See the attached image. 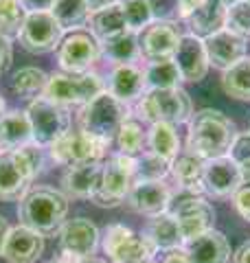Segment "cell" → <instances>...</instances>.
I'll list each match as a JSON object with an SVG mask.
<instances>
[{"mask_svg":"<svg viewBox=\"0 0 250 263\" xmlns=\"http://www.w3.org/2000/svg\"><path fill=\"white\" fill-rule=\"evenodd\" d=\"M48 149H51V158L57 164L68 169V167H77V164L101 162L108 145L95 136L83 134L79 129V132H68V134L62 136L57 143H53Z\"/></svg>","mask_w":250,"mask_h":263,"instance_id":"cell-11","label":"cell"},{"mask_svg":"<svg viewBox=\"0 0 250 263\" xmlns=\"http://www.w3.org/2000/svg\"><path fill=\"white\" fill-rule=\"evenodd\" d=\"M180 33L173 27V22H152L149 27L140 33L138 44L149 62H160V60H173L176 48L180 44Z\"/></svg>","mask_w":250,"mask_h":263,"instance_id":"cell-15","label":"cell"},{"mask_svg":"<svg viewBox=\"0 0 250 263\" xmlns=\"http://www.w3.org/2000/svg\"><path fill=\"white\" fill-rule=\"evenodd\" d=\"M204 51L208 64H213L220 70H228L230 66L246 57V40H241L228 29H222L204 40Z\"/></svg>","mask_w":250,"mask_h":263,"instance_id":"cell-18","label":"cell"},{"mask_svg":"<svg viewBox=\"0 0 250 263\" xmlns=\"http://www.w3.org/2000/svg\"><path fill=\"white\" fill-rule=\"evenodd\" d=\"M53 18L62 27V31H77L90 20V9L86 0H55L53 5Z\"/></svg>","mask_w":250,"mask_h":263,"instance_id":"cell-30","label":"cell"},{"mask_svg":"<svg viewBox=\"0 0 250 263\" xmlns=\"http://www.w3.org/2000/svg\"><path fill=\"white\" fill-rule=\"evenodd\" d=\"M33 143V132L27 112L13 110L0 117V149L15 152L20 147Z\"/></svg>","mask_w":250,"mask_h":263,"instance_id":"cell-26","label":"cell"},{"mask_svg":"<svg viewBox=\"0 0 250 263\" xmlns=\"http://www.w3.org/2000/svg\"><path fill=\"white\" fill-rule=\"evenodd\" d=\"M20 5L27 13H42V11H51L55 0H20Z\"/></svg>","mask_w":250,"mask_h":263,"instance_id":"cell-43","label":"cell"},{"mask_svg":"<svg viewBox=\"0 0 250 263\" xmlns=\"http://www.w3.org/2000/svg\"><path fill=\"white\" fill-rule=\"evenodd\" d=\"M204 191L213 197H233L244 182L241 169L228 156L215 160H206L204 164Z\"/></svg>","mask_w":250,"mask_h":263,"instance_id":"cell-16","label":"cell"},{"mask_svg":"<svg viewBox=\"0 0 250 263\" xmlns=\"http://www.w3.org/2000/svg\"><path fill=\"white\" fill-rule=\"evenodd\" d=\"M154 22H176L182 18L178 0H147Z\"/></svg>","mask_w":250,"mask_h":263,"instance_id":"cell-41","label":"cell"},{"mask_svg":"<svg viewBox=\"0 0 250 263\" xmlns=\"http://www.w3.org/2000/svg\"><path fill=\"white\" fill-rule=\"evenodd\" d=\"M235 136H237L235 123L224 112L213 108L198 110L189 119L187 152L195 154L202 160L222 158V156H228Z\"/></svg>","mask_w":250,"mask_h":263,"instance_id":"cell-1","label":"cell"},{"mask_svg":"<svg viewBox=\"0 0 250 263\" xmlns=\"http://www.w3.org/2000/svg\"><path fill=\"white\" fill-rule=\"evenodd\" d=\"M27 117L33 132V143L51 147L70 132V114L64 105L48 101L46 97L33 99L27 108Z\"/></svg>","mask_w":250,"mask_h":263,"instance_id":"cell-8","label":"cell"},{"mask_svg":"<svg viewBox=\"0 0 250 263\" xmlns=\"http://www.w3.org/2000/svg\"><path fill=\"white\" fill-rule=\"evenodd\" d=\"M233 263H250V241L239 246L237 252L233 254Z\"/></svg>","mask_w":250,"mask_h":263,"instance_id":"cell-46","label":"cell"},{"mask_svg":"<svg viewBox=\"0 0 250 263\" xmlns=\"http://www.w3.org/2000/svg\"><path fill=\"white\" fill-rule=\"evenodd\" d=\"M5 108H7V105H5V99L0 97V117H3V114H5Z\"/></svg>","mask_w":250,"mask_h":263,"instance_id":"cell-52","label":"cell"},{"mask_svg":"<svg viewBox=\"0 0 250 263\" xmlns=\"http://www.w3.org/2000/svg\"><path fill=\"white\" fill-rule=\"evenodd\" d=\"M68 215V197L51 186H33L20 200V226L35 230L42 237H55Z\"/></svg>","mask_w":250,"mask_h":263,"instance_id":"cell-3","label":"cell"},{"mask_svg":"<svg viewBox=\"0 0 250 263\" xmlns=\"http://www.w3.org/2000/svg\"><path fill=\"white\" fill-rule=\"evenodd\" d=\"M9 233H11L9 221L0 215V257H3V248H5V241H7V237H9Z\"/></svg>","mask_w":250,"mask_h":263,"instance_id":"cell-48","label":"cell"},{"mask_svg":"<svg viewBox=\"0 0 250 263\" xmlns=\"http://www.w3.org/2000/svg\"><path fill=\"white\" fill-rule=\"evenodd\" d=\"M220 3H222L224 7H226V9H228V7H233V5H237V3H239V0H220Z\"/></svg>","mask_w":250,"mask_h":263,"instance_id":"cell-50","label":"cell"},{"mask_svg":"<svg viewBox=\"0 0 250 263\" xmlns=\"http://www.w3.org/2000/svg\"><path fill=\"white\" fill-rule=\"evenodd\" d=\"M62 37H64V31L53 18L51 11L27 13V20H24L22 29L18 33L22 48L33 55H44L55 51L60 46Z\"/></svg>","mask_w":250,"mask_h":263,"instance_id":"cell-14","label":"cell"},{"mask_svg":"<svg viewBox=\"0 0 250 263\" xmlns=\"http://www.w3.org/2000/svg\"><path fill=\"white\" fill-rule=\"evenodd\" d=\"M103 171V162H90L68 167L62 176V191L73 200H93Z\"/></svg>","mask_w":250,"mask_h":263,"instance_id":"cell-23","label":"cell"},{"mask_svg":"<svg viewBox=\"0 0 250 263\" xmlns=\"http://www.w3.org/2000/svg\"><path fill=\"white\" fill-rule=\"evenodd\" d=\"M0 152H3V149H0Z\"/></svg>","mask_w":250,"mask_h":263,"instance_id":"cell-55","label":"cell"},{"mask_svg":"<svg viewBox=\"0 0 250 263\" xmlns=\"http://www.w3.org/2000/svg\"><path fill=\"white\" fill-rule=\"evenodd\" d=\"M248 3H250V0H248Z\"/></svg>","mask_w":250,"mask_h":263,"instance_id":"cell-54","label":"cell"},{"mask_svg":"<svg viewBox=\"0 0 250 263\" xmlns=\"http://www.w3.org/2000/svg\"><path fill=\"white\" fill-rule=\"evenodd\" d=\"M171 200V191L163 180L160 182H134L125 197V206L138 215L156 217L160 213H167Z\"/></svg>","mask_w":250,"mask_h":263,"instance_id":"cell-17","label":"cell"},{"mask_svg":"<svg viewBox=\"0 0 250 263\" xmlns=\"http://www.w3.org/2000/svg\"><path fill=\"white\" fill-rule=\"evenodd\" d=\"M202 3V0H178V5H180V13H182V18H187V15L195 9V7Z\"/></svg>","mask_w":250,"mask_h":263,"instance_id":"cell-49","label":"cell"},{"mask_svg":"<svg viewBox=\"0 0 250 263\" xmlns=\"http://www.w3.org/2000/svg\"><path fill=\"white\" fill-rule=\"evenodd\" d=\"M185 20L191 29V35L206 40L226 27V7L220 0H202Z\"/></svg>","mask_w":250,"mask_h":263,"instance_id":"cell-24","label":"cell"},{"mask_svg":"<svg viewBox=\"0 0 250 263\" xmlns=\"http://www.w3.org/2000/svg\"><path fill=\"white\" fill-rule=\"evenodd\" d=\"M241 176H244V182L237 189V193L233 195V204H235L239 215L250 221V174H241Z\"/></svg>","mask_w":250,"mask_h":263,"instance_id":"cell-42","label":"cell"},{"mask_svg":"<svg viewBox=\"0 0 250 263\" xmlns=\"http://www.w3.org/2000/svg\"><path fill=\"white\" fill-rule=\"evenodd\" d=\"M101 44V55H105L114 64H132V60H136L140 53L138 44V33L128 31L123 35H116L112 40H105Z\"/></svg>","mask_w":250,"mask_h":263,"instance_id":"cell-31","label":"cell"},{"mask_svg":"<svg viewBox=\"0 0 250 263\" xmlns=\"http://www.w3.org/2000/svg\"><path fill=\"white\" fill-rule=\"evenodd\" d=\"M204 164L206 160L198 158L191 152H180L176 156V160L171 162V171L169 174L176 180V184L180 191L193 193V195H202L204 193Z\"/></svg>","mask_w":250,"mask_h":263,"instance_id":"cell-25","label":"cell"},{"mask_svg":"<svg viewBox=\"0 0 250 263\" xmlns=\"http://www.w3.org/2000/svg\"><path fill=\"white\" fill-rule=\"evenodd\" d=\"M182 75L173 60H160L149 62L145 68V84L147 90H167V88H180Z\"/></svg>","mask_w":250,"mask_h":263,"instance_id":"cell-34","label":"cell"},{"mask_svg":"<svg viewBox=\"0 0 250 263\" xmlns=\"http://www.w3.org/2000/svg\"><path fill=\"white\" fill-rule=\"evenodd\" d=\"M114 141H116V147H119V154L128 156V158H138V156L145 154L147 134H145V129L138 121L128 119L121 125Z\"/></svg>","mask_w":250,"mask_h":263,"instance_id":"cell-35","label":"cell"},{"mask_svg":"<svg viewBox=\"0 0 250 263\" xmlns=\"http://www.w3.org/2000/svg\"><path fill=\"white\" fill-rule=\"evenodd\" d=\"M116 3H119V0H86L90 13H97V11H101V9H108V7H112Z\"/></svg>","mask_w":250,"mask_h":263,"instance_id":"cell-47","label":"cell"},{"mask_svg":"<svg viewBox=\"0 0 250 263\" xmlns=\"http://www.w3.org/2000/svg\"><path fill=\"white\" fill-rule=\"evenodd\" d=\"M160 263H189V257H187L185 248H173V250H167L163 254Z\"/></svg>","mask_w":250,"mask_h":263,"instance_id":"cell-45","label":"cell"},{"mask_svg":"<svg viewBox=\"0 0 250 263\" xmlns=\"http://www.w3.org/2000/svg\"><path fill=\"white\" fill-rule=\"evenodd\" d=\"M130 119L128 103L119 101L108 90L97 95L93 101L86 103L79 112V129L88 136H95L105 145H110L125 121Z\"/></svg>","mask_w":250,"mask_h":263,"instance_id":"cell-4","label":"cell"},{"mask_svg":"<svg viewBox=\"0 0 250 263\" xmlns=\"http://www.w3.org/2000/svg\"><path fill=\"white\" fill-rule=\"evenodd\" d=\"M99 57L101 44L88 31H70L57 46V62L62 66V72H88Z\"/></svg>","mask_w":250,"mask_h":263,"instance_id":"cell-13","label":"cell"},{"mask_svg":"<svg viewBox=\"0 0 250 263\" xmlns=\"http://www.w3.org/2000/svg\"><path fill=\"white\" fill-rule=\"evenodd\" d=\"M152 263H154V261H152Z\"/></svg>","mask_w":250,"mask_h":263,"instance_id":"cell-56","label":"cell"},{"mask_svg":"<svg viewBox=\"0 0 250 263\" xmlns=\"http://www.w3.org/2000/svg\"><path fill=\"white\" fill-rule=\"evenodd\" d=\"M88 22H90V33H93L99 42H105V40H112V37L123 35V33L130 31L128 22H125L123 9H121V3L93 13Z\"/></svg>","mask_w":250,"mask_h":263,"instance_id":"cell-28","label":"cell"},{"mask_svg":"<svg viewBox=\"0 0 250 263\" xmlns=\"http://www.w3.org/2000/svg\"><path fill=\"white\" fill-rule=\"evenodd\" d=\"M171 162L160 158L152 152H145L143 156L136 158V169H134V182H160L169 176Z\"/></svg>","mask_w":250,"mask_h":263,"instance_id":"cell-36","label":"cell"},{"mask_svg":"<svg viewBox=\"0 0 250 263\" xmlns=\"http://www.w3.org/2000/svg\"><path fill=\"white\" fill-rule=\"evenodd\" d=\"M143 237H147L149 243H152L156 250H163V252L185 246L178 221L173 215H169V213H160V215L149 219L147 226L143 228Z\"/></svg>","mask_w":250,"mask_h":263,"instance_id":"cell-27","label":"cell"},{"mask_svg":"<svg viewBox=\"0 0 250 263\" xmlns=\"http://www.w3.org/2000/svg\"><path fill=\"white\" fill-rule=\"evenodd\" d=\"M222 88L237 101H250V57H244L228 70H224Z\"/></svg>","mask_w":250,"mask_h":263,"instance_id":"cell-32","label":"cell"},{"mask_svg":"<svg viewBox=\"0 0 250 263\" xmlns=\"http://www.w3.org/2000/svg\"><path fill=\"white\" fill-rule=\"evenodd\" d=\"M228 158L241 169V174H250V132H241L235 136Z\"/></svg>","mask_w":250,"mask_h":263,"instance_id":"cell-40","label":"cell"},{"mask_svg":"<svg viewBox=\"0 0 250 263\" xmlns=\"http://www.w3.org/2000/svg\"><path fill=\"white\" fill-rule=\"evenodd\" d=\"M46 263H73V261L64 259V257H57V259H51V261H46Z\"/></svg>","mask_w":250,"mask_h":263,"instance_id":"cell-51","label":"cell"},{"mask_svg":"<svg viewBox=\"0 0 250 263\" xmlns=\"http://www.w3.org/2000/svg\"><path fill=\"white\" fill-rule=\"evenodd\" d=\"M83 263H103V261H95V259H90V261H83Z\"/></svg>","mask_w":250,"mask_h":263,"instance_id":"cell-53","label":"cell"},{"mask_svg":"<svg viewBox=\"0 0 250 263\" xmlns=\"http://www.w3.org/2000/svg\"><path fill=\"white\" fill-rule=\"evenodd\" d=\"M167 213L176 217L180 235L185 241L211 230L215 221V211L211 204L202 200V195H193V193L180 191V189L176 195H171Z\"/></svg>","mask_w":250,"mask_h":263,"instance_id":"cell-9","label":"cell"},{"mask_svg":"<svg viewBox=\"0 0 250 263\" xmlns=\"http://www.w3.org/2000/svg\"><path fill=\"white\" fill-rule=\"evenodd\" d=\"M134 169L136 158H128L123 154L112 156L108 162H103L101 180L93 195V202L97 206L114 209L125 202L132 184H134Z\"/></svg>","mask_w":250,"mask_h":263,"instance_id":"cell-7","label":"cell"},{"mask_svg":"<svg viewBox=\"0 0 250 263\" xmlns=\"http://www.w3.org/2000/svg\"><path fill=\"white\" fill-rule=\"evenodd\" d=\"M173 62H176L185 81H193L195 84V81H202L208 72V57L204 51V42L198 35H191V33L180 37Z\"/></svg>","mask_w":250,"mask_h":263,"instance_id":"cell-19","label":"cell"},{"mask_svg":"<svg viewBox=\"0 0 250 263\" xmlns=\"http://www.w3.org/2000/svg\"><path fill=\"white\" fill-rule=\"evenodd\" d=\"M11 64V40L0 33V72L9 68Z\"/></svg>","mask_w":250,"mask_h":263,"instance_id":"cell-44","label":"cell"},{"mask_svg":"<svg viewBox=\"0 0 250 263\" xmlns=\"http://www.w3.org/2000/svg\"><path fill=\"white\" fill-rule=\"evenodd\" d=\"M147 145H149V152L152 154L173 162L176 156L180 154V138H178L176 125H169V123H154L147 132Z\"/></svg>","mask_w":250,"mask_h":263,"instance_id":"cell-29","label":"cell"},{"mask_svg":"<svg viewBox=\"0 0 250 263\" xmlns=\"http://www.w3.org/2000/svg\"><path fill=\"white\" fill-rule=\"evenodd\" d=\"M185 252L189 263H228L230 259V246L228 239L220 230H206V233L185 241Z\"/></svg>","mask_w":250,"mask_h":263,"instance_id":"cell-21","label":"cell"},{"mask_svg":"<svg viewBox=\"0 0 250 263\" xmlns=\"http://www.w3.org/2000/svg\"><path fill=\"white\" fill-rule=\"evenodd\" d=\"M60 252L73 263L90 261L99 246V228L86 217L66 219L60 233Z\"/></svg>","mask_w":250,"mask_h":263,"instance_id":"cell-12","label":"cell"},{"mask_svg":"<svg viewBox=\"0 0 250 263\" xmlns=\"http://www.w3.org/2000/svg\"><path fill=\"white\" fill-rule=\"evenodd\" d=\"M121 9L125 22H128V29L134 33H143L154 22L147 0H121Z\"/></svg>","mask_w":250,"mask_h":263,"instance_id":"cell-38","label":"cell"},{"mask_svg":"<svg viewBox=\"0 0 250 263\" xmlns=\"http://www.w3.org/2000/svg\"><path fill=\"white\" fill-rule=\"evenodd\" d=\"M46 164L44 147L29 143L15 152H0V202H18Z\"/></svg>","mask_w":250,"mask_h":263,"instance_id":"cell-2","label":"cell"},{"mask_svg":"<svg viewBox=\"0 0 250 263\" xmlns=\"http://www.w3.org/2000/svg\"><path fill=\"white\" fill-rule=\"evenodd\" d=\"M108 92L123 103L138 101L147 92L145 72L134 64H116L108 77Z\"/></svg>","mask_w":250,"mask_h":263,"instance_id":"cell-22","label":"cell"},{"mask_svg":"<svg viewBox=\"0 0 250 263\" xmlns=\"http://www.w3.org/2000/svg\"><path fill=\"white\" fill-rule=\"evenodd\" d=\"M230 33H235L241 40L250 37V3L248 0H239L226 9V27Z\"/></svg>","mask_w":250,"mask_h":263,"instance_id":"cell-39","label":"cell"},{"mask_svg":"<svg viewBox=\"0 0 250 263\" xmlns=\"http://www.w3.org/2000/svg\"><path fill=\"white\" fill-rule=\"evenodd\" d=\"M44 252V237L27 226L11 228L3 248V259L7 263H38Z\"/></svg>","mask_w":250,"mask_h":263,"instance_id":"cell-20","label":"cell"},{"mask_svg":"<svg viewBox=\"0 0 250 263\" xmlns=\"http://www.w3.org/2000/svg\"><path fill=\"white\" fill-rule=\"evenodd\" d=\"M46 84H48V75L42 68H35V66L20 68L11 79L13 92L20 99H31V101L44 95Z\"/></svg>","mask_w":250,"mask_h":263,"instance_id":"cell-33","label":"cell"},{"mask_svg":"<svg viewBox=\"0 0 250 263\" xmlns=\"http://www.w3.org/2000/svg\"><path fill=\"white\" fill-rule=\"evenodd\" d=\"M103 252L112 263H152L156 248L143 233H134L123 224H110L103 233Z\"/></svg>","mask_w":250,"mask_h":263,"instance_id":"cell-10","label":"cell"},{"mask_svg":"<svg viewBox=\"0 0 250 263\" xmlns=\"http://www.w3.org/2000/svg\"><path fill=\"white\" fill-rule=\"evenodd\" d=\"M24 20L27 11L22 9L20 0H0V33L5 37H18Z\"/></svg>","mask_w":250,"mask_h":263,"instance_id":"cell-37","label":"cell"},{"mask_svg":"<svg viewBox=\"0 0 250 263\" xmlns=\"http://www.w3.org/2000/svg\"><path fill=\"white\" fill-rule=\"evenodd\" d=\"M103 92V79L97 72H53L42 97L57 105H86Z\"/></svg>","mask_w":250,"mask_h":263,"instance_id":"cell-6","label":"cell"},{"mask_svg":"<svg viewBox=\"0 0 250 263\" xmlns=\"http://www.w3.org/2000/svg\"><path fill=\"white\" fill-rule=\"evenodd\" d=\"M138 117L147 123H169V125H180L187 123L193 114L191 97L182 88H167V90H147L138 99L136 105Z\"/></svg>","mask_w":250,"mask_h":263,"instance_id":"cell-5","label":"cell"}]
</instances>
